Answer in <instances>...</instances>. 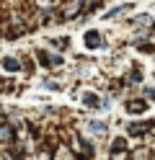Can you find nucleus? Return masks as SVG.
<instances>
[{
  "instance_id": "14",
  "label": "nucleus",
  "mask_w": 155,
  "mask_h": 160,
  "mask_svg": "<svg viewBox=\"0 0 155 160\" xmlns=\"http://www.w3.org/2000/svg\"><path fill=\"white\" fill-rule=\"evenodd\" d=\"M44 88H49V91H59V85L54 83V80H47V83H44Z\"/></svg>"
},
{
  "instance_id": "12",
  "label": "nucleus",
  "mask_w": 155,
  "mask_h": 160,
  "mask_svg": "<svg viewBox=\"0 0 155 160\" xmlns=\"http://www.w3.org/2000/svg\"><path fill=\"white\" fill-rule=\"evenodd\" d=\"M90 129H93V132H103V129H106V124H103V122H90Z\"/></svg>"
},
{
  "instance_id": "3",
  "label": "nucleus",
  "mask_w": 155,
  "mask_h": 160,
  "mask_svg": "<svg viewBox=\"0 0 155 160\" xmlns=\"http://www.w3.org/2000/svg\"><path fill=\"white\" fill-rule=\"evenodd\" d=\"M150 127H152V122H145V124H129V127H127V132H129L132 137H142Z\"/></svg>"
},
{
  "instance_id": "2",
  "label": "nucleus",
  "mask_w": 155,
  "mask_h": 160,
  "mask_svg": "<svg viewBox=\"0 0 155 160\" xmlns=\"http://www.w3.org/2000/svg\"><path fill=\"white\" fill-rule=\"evenodd\" d=\"M83 103L90 106V108H96V111H98V108H103V106H109V101H101L96 93H85V96H83Z\"/></svg>"
},
{
  "instance_id": "6",
  "label": "nucleus",
  "mask_w": 155,
  "mask_h": 160,
  "mask_svg": "<svg viewBox=\"0 0 155 160\" xmlns=\"http://www.w3.org/2000/svg\"><path fill=\"white\" fill-rule=\"evenodd\" d=\"M3 70H5V72H18L21 62H18L16 57H3Z\"/></svg>"
},
{
  "instance_id": "8",
  "label": "nucleus",
  "mask_w": 155,
  "mask_h": 160,
  "mask_svg": "<svg viewBox=\"0 0 155 160\" xmlns=\"http://www.w3.org/2000/svg\"><path fill=\"white\" fill-rule=\"evenodd\" d=\"M145 108H147L145 101H129V103H127V114H142Z\"/></svg>"
},
{
  "instance_id": "11",
  "label": "nucleus",
  "mask_w": 155,
  "mask_h": 160,
  "mask_svg": "<svg viewBox=\"0 0 155 160\" xmlns=\"http://www.w3.org/2000/svg\"><path fill=\"white\" fill-rule=\"evenodd\" d=\"M49 44H54L57 49H65V47H67L70 42H67V39H49Z\"/></svg>"
},
{
  "instance_id": "5",
  "label": "nucleus",
  "mask_w": 155,
  "mask_h": 160,
  "mask_svg": "<svg viewBox=\"0 0 155 160\" xmlns=\"http://www.w3.org/2000/svg\"><path fill=\"white\" fill-rule=\"evenodd\" d=\"M132 23L137 26V28H145V31H152V18L150 16H137V18H132Z\"/></svg>"
},
{
  "instance_id": "7",
  "label": "nucleus",
  "mask_w": 155,
  "mask_h": 160,
  "mask_svg": "<svg viewBox=\"0 0 155 160\" xmlns=\"http://www.w3.org/2000/svg\"><path fill=\"white\" fill-rule=\"evenodd\" d=\"M111 152L114 155H124V152H127V139H124V137L114 139V142H111Z\"/></svg>"
},
{
  "instance_id": "4",
  "label": "nucleus",
  "mask_w": 155,
  "mask_h": 160,
  "mask_svg": "<svg viewBox=\"0 0 155 160\" xmlns=\"http://www.w3.org/2000/svg\"><path fill=\"white\" fill-rule=\"evenodd\" d=\"M83 42H85L88 49H98V47H101V34H98V31H88Z\"/></svg>"
},
{
  "instance_id": "13",
  "label": "nucleus",
  "mask_w": 155,
  "mask_h": 160,
  "mask_svg": "<svg viewBox=\"0 0 155 160\" xmlns=\"http://www.w3.org/2000/svg\"><path fill=\"white\" fill-rule=\"evenodd\" d=\"M137 49H140V52H147V54H150V52H155V47H152V44H147V42H142Z\"/></svg>"
},
{
  "instance_id": "9",
  "label": "nucleus",
  "mask_w": 155,
  "mask_h": 160,
  "mask_svg": "<svg viewBox=\"0 0 155 160\" xmlns=\"http://www.w3.org/2000/svg\"><path fill=\"white\" fill-rule=\"evenodd\" d=\"M132 160H152V152H150L147 147H140L137 152H134V158H132Z\"/></svg>"
},
{
  "instance_id": "1",
  "label": "nucleus",
  "mask_w": 155,
  "mask_h": 160,
  "mask_svg": "<svg viewBox=\"0 0 155 160\" xmlns=\"http://www.w3.org/2000/svg\"><path fill=\"white\" fill-rule=\"evenodd\" d=\"M36 59H39L41 67H59L62 62H65L59 54H49L47 49H36Z\"/></svg>"
},
{
  "instance_id": "10",
  "label": "nucleus",
  "mask_w": 155,
  "mask_h": 160,
  "mask_svg": "<svg viewBox=\"0 0 155 160\" xmlns=\"http://www.w3.org/2000/svg\"><path fill=\"white\" fill-rule=\"evenodd\" d=\"M124 11H129V5H119V8H114V11L106 13V18H114V16H119V13H124Z\"/></svg>"
}]
</instances>
